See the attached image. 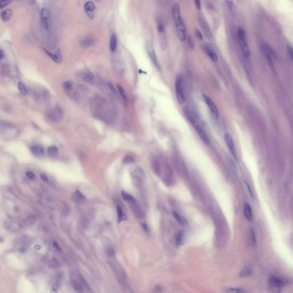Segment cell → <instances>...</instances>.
<instances>
[{"instance_id":"1","label":"cell","mask_w":293,"mask_h":293,"mask_svg":"<svg viewBox=\"0 0 293 293\" xmlns=\"http://www.w3.org/2000/svg\"><path fill=\"white\" fill-rule=\"evenodd\" d=\"M172 17L175 26L176 32L179 40L184 41L187 37V30L181 15L179 4L175 3L172 8Z\"/></svg>"},{"instance_id":"2","label":"cell","mask_w":293,"mask_h":293,"mask_svg":"<svg viewBox=\"0 0 293 293\" xmlns=\"http://www.w3.org/2000/svg\"><path fill=\"white\" fill-rule=\"evenodd\" d=\"M91 110L95 116L100 119H106V113H108V104L106 101L100 97L93 98L90 103Z\"/></svg>"},{"instance_id":"3","label":"cell","mask_w":293,"mask_h":293,"mask_svg":"<svg viewBox=\"0 0 293 293\" xmlns=\"http://www.w3.org/2000/svg\"><path fill=\"white\" fill-rule=\"evenodd\" d=\"M183 113L184 116H186V119L189 121V122L192 124V127L195 130L197 134L200 137V138L202 139V140L206 145H209L210 144V138L207 136V133L205 132V131L197 122V121L196 120L193 114H191V111L187 108H184L183 109Z\"/></svg>"},{"instance_id":"4","label":"cell","mask_w":293,"mask_h":293,"mask_svg":"<svg viewBox=\"0 0 293 293\" xmlns=\"http://www.w3.org/2000/svg\"><path fill=\"white\" fill-rule=\"evenodd\" d=\"M237 36L242 54L244 57L248 58L250 55V49L248 45L246 32L242 27L238 28L237 30Z\"/></svg>"},{"instance_id":"5","label":"cell","mask_w":293,"mask_h":293,"mask_svg":"<svg viewBox=\"0 0 293 293\" xmlns=\"http://www.w3.org/2000/svg\"><path fill=\"white\" fill-rule=\"evenodd\" d=\"M0 130L5 138L9 140L15 138L18 134V129L16 127L8 122H1Z\"/></svg>"},{"instance_id":"6","label":"cell","mask_w":293,"mask_h":293,"mask_svg":"<svg viewBox=\"0 0 293 293\" xmlns=\"http://www.w3.org/2000/svg\"><path fill=\"white\" fill-rule=\"evenodd\" d=\"M47 116L49 120L52 122H60L63 117V112L60 106H55L48 109Z\"/></svg>"},{"instance_id":"7","label":"cell","mask_w":293,"mask_h":293,"mask_svg":"<svg viewBox=\"0 0 293 293\" xmlns=\"http://www.w3.org/2000/svg\"><path fill=\"white\" fill-rule=\"evenodd\" d=\"M175 88L176 98L179 104H181L185 101V95L183 90V79L180 75L178 74L175 79Z\"/></svg>"},{"instance_id":"8","label":"cell","mask_w":293,"mask_h":293,"mask_svg":"<svg viewBox=\"0 0 293 293\" xmlns=\"http://www.w3.org/2000/svg\"><path fill=\"white\" fill-rule=\"evenodd\" d=\"M157 30L160 47L162 50H165L167 47V39L164 24L161 20H159L157 22Z\"/></svg>"},{"instance_id":"9","label":"cell","mask_w":293,"mask_h":293,"mask_svg":"<svg viewBox=\"0 0 293 293\" xmlns=\"http://www.w3.org/2000/svg\"><path fill=\"white\" fill-rule=\"evenodd\" d=\"M146 50L147 55L148 57L149 58L153 64V65L155 66L157 69L159 68V64L157 60V58L156 56V53H155V49L154 48L152 45L148 42L146 44Z\"/></svg>"},{"instance_id":"10","label":"cell","mask_w":293,"mask_h":293,"mask_svg":"<svg viewBox=\"0 0 293 293\" xmlns=\"http://www.w3.org/2000/svg\"><path fill=\"white\" fill-rule=\"evenodd\" d=\"M288 282L280 277H271L269 279V285L273 289H279L287 285Z\"/></svg>"},{"instance_id":"11","label":"cell","mask_w":293,"mask_h":293,"mask_svg":"<svg viewBox=\"0 0 293 293\" xmlns=\"http://www.w3.org/2000/svg\"><path fill=\"white\" fill-rule=\"evenodd\" d=\"M40 18L42 27L45 31H48L50 25V15L49 10L47 8L42 9L40 14Z\"/></svg>"},{"instance_id":"12","label":"cell","mask_w":293,"mask_h":293,"mask_svg":"<svg viewBox=\"0 0 293 293\" xmlns=\"http://www.w3.org/2000/svg\"><path fill=\"white\" fill-rule=\"evenodd\" d=\"M203 97L205 103H206L207 106H208L209 109L210 110V111H211L212 115L214 116V117L215 119H218L219 117V111H218L217 106L215 104L214 101L212 100L211 98L210 97H208V96L205 95L203 96Z\"/></svg>"},{"instance_id":"13","label":"cell","mask_w":293,"mask_h":293,"mask_svg":"<svg viewBox=\"0 0 293 293\" xmlns=\"http://www.w3.org/2000/svg\"><path fill=\"white\" fill-rule=\"evenodd\" d=\"M199 23L201 26V28L203 32L206 37L210 40L213 39V35L211 32V31L210 28V26L208 24L207 22L206 21L203 17H199Z\"/></svg>"},{"instance_id":"14","label":"cell","mask_w":293,"mask_h":293,"mask_svg":"<svg viewBox=\"0 0 293 293\" xmlns=\"http://www.w3.org/2000/svg\"><path fill=\"white\" fill-rule=\"evenodd\" d=\"M224 139L229 151L230 152L231 155H233V156L236 159V150L232 136L230 135V134L227 133L224 136Z\"/></svg>"},{"instance_id":"15","label":"cell","mask_w":293,"mask_h":293,"mask_svg":"<svg viewBox=\"0 0 293 293\" xmlns=\"http://www.w3.org/2000/svg\"><path fill=\"white\" fill-rule=\"evenodd\" d=\"M95 8H95V5L94 3L90 1L87 2L84 5L85 10L87 15L90 18H93V12L95 10Z\"/></svg>"},{"instance_id":"16","label":"cell","mask_w":293,"mask_h":293,"mask_svg":"<svg viewBox=\"0 0 293 293\" xmlns=\"http://www.w3.org/2000/svg\"><path fill=\"white\" fill-rule=\"evenodd\" d=\"M31 151L33 155L36 157H41L44 154V148L40 145H34L31 148Z\"/></svg>"},{"instance_id":"17","label":"cell","mask_w":293,"mask_h":293,"mask_svg":"<svg viewBox=\"0 0 293 293\" xmlns=\"http://www.w3.org/2000/svg\"><path fill=\"white\" fill-rule=\"evenodd\" d=\"M204 50L207 54V55L210 58L212 61L215 63H217L218 61V58L216 54V53L214 51V50L208 47H204Z\"/></svg>"},{"instance_id":"18","label":"cell","mask_w":293,"mask_h":293,"mask_svg":"<svg viewBox=\"0 0 293 293\" xmlns=\"http://www.w3.org/2000/svg\"><path fill=\"white\" fill-rule=\"evenodd\" d=\"M262 49H263V53H264L265 56L266 57V58L268 61L269 65L271 68H274V63H273V61L272 59L271 53L269 50V48L266 45H263L262 47Z\"/></svg>"},{"instance_id":"19","label":"cell","mask_w":293,"mask_h":293,"mask_svg":"<svg viewBox=\"0 0 293 293\" xmlns=\"http://www.w3.org/2000/svg\"><path fill=\"white\" fill-rule=\"evenodd\" d=\"M82 79L84 81L87 82H93L95 79L94 74L90 71H84L82 74Z\"/></svg>"},{"instance_id":"20","label":"cell","mask_w":293,"mask_h":293,"mask_svg":"<svg viewBox=\"0 0 293 293\" xmlns=\"http://www.w3.org/2000/svg\"><path fill=\"white\" fill-rule=\"evenodd\" d=\"M244 215L246 218L250 221L252 219V211L251 206L249 204L246 203L244 206Z\"/></svg>"},{"instance_id":"21","label":"cell","mask_w":293,"mask_h":293,"mask_svg":"<svg viewBox=\"0 0 293 293\" xmlns=\"http://www.w3.org/2000/svg\"><path fill=\"white\" fill-rule=\"evenodd\" d=\"M12 14H13V12H12V10L11 9H6V10H4L1 13V20L5 22L8 21L12 16Z\"/></svg>"},{"instance_id":"22","label":"cell","mask_w":293,"mask_h":293,"mask_svg":"<svg viewBox=\"0 0 293 293\" xmlns=\"http://www.w3.org/2000/svg\"><path fill=\"white\" fill-rule=\"evenodd\" d=\"M117 47V37L115 34H113L111 36L110 39V49L112 52H116Z\"/></svg>"},{"instance_id":"23","label":"cell","mask_w":293,"mask_h":293,"mask_svg":"<svg viewBox=\"0 0 293 293\" xmlns=\"http://www.w3.org/2000/svg\"><path fill=\"white\" fill-rule=\"evenodd\" d=\"M252 269L249 266L244 267L239 273V276L240 277H249L252 274Z\"/></svg>"},{"instance_id":"24","label":"cell","mask_w":293,"mask_h":293,"mask_svg":"<svg viewBox=\"0 0 293 293\" xmlns=\"http://www.w3.org/2000/svg\"><path fill=\"white\" fill-rule=\"evenodd\" d=\"M117 212L118 215V223H120L122 221L126 220L127 218V216L124 214V213L122 211V209L120 207L117 206Z\"/></svg>"},{"instance_id":"25","label":"cell","mask_w":293,"mask_h":293,"mask_svg":"<svg viewBox=\"0 0 293 293\" xmlns=\"http://www.w3.org/2000/svg\"><path fill=\"white\" fill-rule=\"evenodd\" d=\"M172 214H173V216L175 218V219L181 225H182V226L187 225V222L184 218L181 216L178 213H176L175 212H173Z\"/></svg>"},{"instance_id":"26","label":"cell","mask_w":293,"mask_h":293,"mask_svg":"<svg viewBox=\"0 0 293 293\" xmlns=\"http://www.w3.org/2000/svg\"><path fill=\"white\" fill-rule=\"evenodd\" d=\"M47 152L49 156L52 157H56L58 154V148L56 146H49L48 148Z\"/></svg>"},{"instance_id":"27","label":"cell","mask_w":293,"mask_h":293,"mask_svg":"<svg viewBox=\"0 0 293 293\" xmlns=\"http://www.w3.org/2000/svg\"><path fill=\"white\" fill-rule=\"evenodd\" d=\"M17 88L22 95H25L27 94V92H28L27 88L23 82H19L17 84Z\"/></svg>"},{"instance_id":"28","label":"cell","mask_w":293,"mask_h":293,"mask_svg":"<svg viewBox=\"0 0 293 293\" xmlns=\"http://www.w3.org/2000/svg\"><path fill=\"white\" fill-rule=\"evenodd\" d=\"M73 199L76 201H82L85 199V196L79 191H76L73 195Z\"/></svg>"},{"instance_id":"29","label":"cell","mask_w":293,"mask_h":293,"mask_svg":"<svg viewBox=\"0 0 293 293\" xmlns=\"http://www.w3.org/2000/svg\"><path fill=\"white\" fill-rule=\"evenodd\" d=\"M117 90H119L122 98L123 100L125 101V103H127V100H128V97H127V93L125 92V90L124 89L122 88V86H120V85H117Z\"/></svg>"},{"instance_id":"30","label":"cell","mask_w":293,"mask_h":293,"mask_svg":"<svg viewBox=\"0 0 293 293\" xmlns=\"http://www.w3.org/2000/svg\"><path fill=\"white\" fill-rule=\"evenodd\" d=\"M95 42V41L93 39L88 38L84 39L83 41H82V45L83 47H88L91 45H92Z\"/></svg>"},{"instance_id":"31","label":"cell","mask_w":293,"mask_h":293,"mask_svg":"<svg viewBox=\"0 0 293 293\" xmlns=\"http://www.w3.org/2000/svg\"><path fill=\"white\" fill-rule=\"evenodd\" d=\"M44 51L48 55V56L50 57L55 62L57 63H60V58H59V57L57 55H55V54H53V53H52L51 52H49L47 49H44Z\"/></svg>"},{"instance_id":"32","label":"cell","mask_w":293,"mask_h":293,"mask_svg":"<svg viewBox=\"0 0 293 293\" xmlns=\"http://www.w3.org/2000/svg\"><path fill=\"white\" fill-rule=\"evenodd\" d=\"M184 233L183 232H180L176 238V243L177 245H181L183 244L184 242Z\"/></svg>"},{"instance_id":"33","label":"cell","mask_w":293,"mask_h":293,"mask_svg":"<svg viewBox=\"0 0 293 293\" xmlns=\"http://www.w3.org/2000/svg\"><path fill=\"white\" fill-rule=\"evenodd\" d=\"M122 195L123 199L125 201L130 202H135V199H133V198L124 191H122Z\"/></svg>"},{"instance_id":"34","label":"cell","mask_w":293,"mask_h":293,"mask_svg":"<svg viewBox=\"0 0 293 293\" xmlns=\"http://www.w3.org/2000/svg\"><path fill=\"white\" fill-rule=\"evenodd\" d=\"M187 42L188 46L190 49H193L195 48V42L193 38L191 36H188L187 37Z\"/></svg>"},{"instance_id":"35","label":"cell","mask_w":293,"mask_h":293,"mask_svg":"<svg viewBox=\"0 0 293 293\" xmlns=\"http://www.w3.org/2000/svg\"><path fill=\"white\" fill-rule=\"evenodd\" d=\"M63 88L66 91H69L73 88V83L71 81H66L63 83Z\"/></svg>"},{"instance_id":"36","label":"cell","mask_w":293,"mask_h":293,"mask_svg":"<svg viewBox=\"0 0 293 293\" xmlns=\"http://www.w3.org/2000/svg\"><path fill=\"white\" fill-rule=\"evenodd\" d=\"M48 266L50 268H56L58 266V262L56 259H52L49 261L48 263Z\"/></svg>"},{"instance_id":"37","label":"cell","mask_w":293,"mask_h":293,"mask_svg":"<svg viewBox=\"0 0 293 293\" xmlns=\"http://www.w3.org/2000/svg\"><path fill=\"white\" fill-rule=\"evenodd\" d=\"M12 1L13 0H0V8L2 9L6 7L12 2Z\"/></svg>"},{"instance_id":"38","label":"cell","mask_w":293,"mask_h":293,"mask_svg":"<svg viewBox=\"0 0 293 293\" xmlns=\"http://www.w3.org/2000/svg\"><path fill=\"white\" fill-rule=\"evenodd\" d=\"M226 292H230V293H244L245 292L244 290H243L242 289H239V288H230V289H228V290H226Z\"/></svg>"},{"instance_id":"39","label":"cell","mask_w":293,"mask_h":293,"mask_svg":"<svg viewBox=\"0 0 293 293\" xmlns=\"http://www.w3.org/2000/svg\"><path fill=\"white\" fill-rule=\"evenodd\" d=\"M134 162H135V160H134L133 157L130 156H126L123 159V163H125V164L132 163Z\"/></svg>"},{"instance_id":"40","label":"cell","mask_w":293,"mask_h":293,"mask_svg":"<svg viewBox=\"0 0 293 293\" xmlns=\"http://www.w3.org/2000/svg\"><path fill=\"white\" fill-rule=\"evenodd\" d=\"M286 49H287V53L289 55V57L290 58L293 60V48L290 45H287V47H286Z\"/></svg>"},{"instance_id":"41","label":"cell","mask_w":293,"mask_h":293,"mask_svg":"<svg viewBox=\"0 0 293 293\" xmlns=\"http://www.w3.org/2000/svg\"><path fill=\"white\" fill-rule=\"evenodd\" d=\"M224 2L226 4V6L230 10H232L234 8V2L233 0H224Z\"/></svg>"},{"instance_id":"42","label":"cell","mask_w":293,"mask_h":293,"mask_svg":"<svg viewBox=\"0 0 293 293\" xmlns=\"http://www.w3.org/2000/svg\"><path fill=\"white\" fill-rule=\"evenodd\" d=\"M195 32L196 36L198 37V39L202 40L203 39V34H202V32L198 29H195Z\"/></svg>"},{"instance_id":"43","label":"cell","mask_w":293,"mask_h":293,"mask_svg":"<svg viewBox=\"0 0 293 293\" xmlns=\"http://www.w3.org/2000/svg\"><path fill=\"white\" fill-rule=\"evenodd\" d=\"M243 183H244V186H245V187H246V189H247V191H248V192L249 193V194H250V195L251 196H253V195H252V191H251V188H250V186H249V184H248V183H247V182L246 181H245V180H244V181H243Z\"/></svg>"},{"instance_id":"44","label":"cell","mask_w":293,"mask_h":293,"mask_svg":"<svg viewBox=\"0 0 293 293\" xmlns=\"http://www.w3.org/2000/svg\"><path fill=\"white\" fill-rule=\"evenodd\" d=\"M194 2L195 4L196 7L198 10L201 9V2L200 0H194Z\"/></svg>"},{"instance_id":"45","label":"cell","mask_w":293,"mask_h":293,"mask_svg":"<svg viewBox=\"0 0 293 293\" xmlns=\"http://www.w3.org/2000/svg\"><path fill=\"white\" fill-rule=\"evenodd\" d=\"M26 176H28L29 179H34V178H36L35 175H34L33 173H32V172H27L26 173Z\"/></svg>"},{"instance_id":"46","label":"cell","mask_w":293,"mask_h":293,"mask_svg":"<svg viewBox=\"0 0 293 293\" xmlns=\"http://www.w3.org/2000/svg\"><path fill=\"white\" fill-rule=\"evenodd\" d=\"M40 177H41L42 180H43L44 181H46V182H48V180L49 179H48V176L46 175H45L44 173H42V174L40 175Z\"/></svg>"},{"instance_id":"47","label":"cell","mask_w":293,"mask_h":293,"mask_svg":"<svg viewBox=\"0 0 293 293\" xmlns=\"http://www.w3.org/2000/svg\"><path fill=\"white\" fill-rule=\"evenodd\" d=\"M53 246L54 248H55L56 250H57V251H61V249H60V246L57 244V243H56V242H53Z\"/></svg>"},{"instance_id":"48","label":"cell","mask_w":293,"mask_h":293,"mask_svg":"<svg viewBox=\"0 0 293 293\" xmlns=\"http://www.w3.org/2000/svg\"><path fill=\"white\" fill-rule=\"evenodd\" d=\"M108 86H109V87L110 90H112V91H113L114 93V92L116 93V90H115L114 86V85H113L112 84H111V83L108 84Z\"/></svg>"},{"instance_id":"49","label":"cell","mask_w":293,"mask_h":293,"mask_svg":"<svg viewBox=\"0 0 293 293\" xmlns=\"http://www.w3.org/2000/svg\"><path fill=\"white\" fill-rule=\"evenodd\" d=\"M22 1H24L28 2V3L31 4H33L35 3V0H22Z\"/></svg>"},{"instance_id":"50","label":"cell","mask_w":293,"mask_h":293,"mask_svg":"<svg viewBox=\"0 0 293 293\" xmlns=\"http://www.w3.org/2000/svg\"><path fill=\"white\" fill-rule=\"evenodd\" d=\"M4 56V52H3V50L2 49H1L0 50V59L1 60H2Z\"/></svg>"},{"instance_id":"51","label":"cell","mask_w":293,"mask_h":293,"mask_svg":"<svg viewBox=\"0 0 293 293\" xmlns=\"http://www.w3.org/2000/svg\"><path fill=\"white\" fill-rule=\"evenodd\" d=\"M143 228L145 229L146 231H148V227H146V224H143Z\"/></svg>"},{"instance_id":"52","label":"cell","mask_w":293,"mask_h":293,"mask_svg":"<svg viewBox=\"0 0 293 293\" xmlns=\"http://www.w3.org/2000/svg\"><path fill=\"white\" fill-rule=\"evenodd\" d=\"M96 1H100V0H96Z\"/></svg>"}]
</instances>
